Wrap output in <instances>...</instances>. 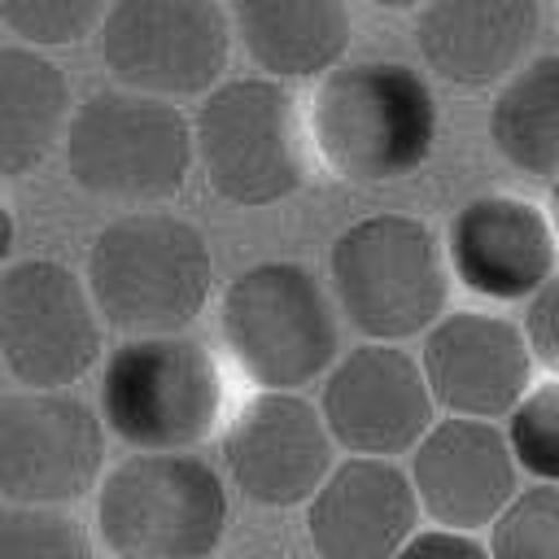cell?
<instances>
[{
  "instance_id": "19",
  "label": "cell",
  "mask_w": 559,
  "mask_h": 559,
  "mask_svg": "<svg viewBox=\"0 0 559 559\" xmlns=\"http://www.w3.org/2000/svg\"><path fill=\"white\" fill-rule=\"evenodd\" d=\"M236 44L271 79H323L354 39L349 0H227Z\"/></svg>"
},
{
  "instance_id": "12",
  "label": "cell",
  "mask_w": 559,
  "mask_h": 559,
  "mask_svg": "<svg viewBox=\"0 0 559 559\" xmlns=\"http://www.w3.org/2000/svg\"><path fill=\"white\" fill-rule=\"evenodd\" d=\"M328 432L349 454H411L437 424V397L424 362L397 349V341H362L345 349L319 389Z\"/></svg>"
},
{
  "instance_id": "8",
  "label": "cell",
  "mask_w": 559,
  "mask_h": 559,
  "mask_svg": "<svg viewBox=\"0 0 559 559\" xmlns=\"http://www.w3.org/2000/svg\"><path fill=\"white\" fill-rule=\"evenodd\" d=\"M100 419L131 450H192L223 419V376L214 354L183 336H127L105 358Z\"/></svg>"
},
{
  "instance_id": "18",
  "label": "cell",
  "mask_w": 559,
  "mask_h": 559,
  "mask_svg": "<svg viewBox=\"0 0 559 559\" xmlns=\"http://www.w3.org/2000/svg\"><path fill=\"white\" fill-rule=\"evenodd\" d=\"M537 31V0H424L415 9L419 61L463 92L511 79L528 61Z\"/></svg>"
},
{
  "instance_id": "13",
  "label": "cell",
  "mask_w": 559,
  "mask_h": 559,
  "mask_svg": "<svg viewBox=\"0 0 559 559\" xmlns=\"http://www.w3.org/2000/svg\"><path fill=\"white\" fill-rule=\"evenodd\" d=\"M231 485L258 507H301L336 467V437L301 389H258L223 432Z\"/></svg>"
},
{
  "instance_id": "5",
  "label": "cell",
  "mask_w": 559,
  "mask_h": 559,
  "mask_svg": "<svg viewBox=\"0 0 559 559\" xmlns=\"http://www.w3.org/2000/svg\"><path fill=\"white\" fill-rule=\"evenodd\" d=\"M328 288L354 332L367 341H406L445 314V249L424 218L367 214L332 240Z\"/></svg>"
},
{
  "instance_id": "29",
  "label": "cell",
  "mask_w": 559,
  "mask_h": 559,
  "mask_svg": "<svg viewBox=\"0 0 559 559\" xmlns=\"http://www.w3.org/2000/svg\"><path fill=\"white\" fill-rule=\"evenodd\" d=\"M367 4H376V9H389V13H406V9H419L424 0H367Z\"/></svg>"
},
{
  "instance_id": "30",
  "label": "cell",
  "mask_w": 559,
  "mask_h": 559,
  "mask_svg": "<svg viewBox=\"0 0 559 559\" xmlns=\"http://www.w3.org/2000/svg\"><path fill=\"white\" fill-rule=\"evenodd\" d=\"M555 4H559V0H555Z\"/></svg>"
},
{
  "instance_id": "6",
  "label": "cell",
  "mask_w": 559,
  "mask_h": 559,
  "mask_svg": "<svg viewBox=\"0 0 559 559\" xmlns=\"http://www.w3.org/2000/svg\"><path fill=\"white\" fill-rule=\"evenodd\" d=\"M336 297L301 262H253L227 280L218 332L258 389H306L341 358Z\"/></svg>"
},
{
  "instance_id": "26",
  "label": "cell",
  "mask_w": 559,
  "mask_h": 559,
  "mask_svg": "<svg viewBox=\"0 0 559 559\" xmlns=\"http://www.w3.org/2000/svg\"><path fill=\"white\" fill-rule=\"evenodd\" d=\"M524 336L533 345V358L559 376V275H550L524 306Z\"/></svg>"
},
{
  "instance_id": "20",
  "label": "cell",
  "mask_w": 559,
  "mask_h": 559,
  "mask_svg": "<svg viewBox=\"0 0 559 559\" xmlns=\"http://www.w3.org/2000/svg\"><path fill=\"white\" fill-rule=\"evenodd\" d=\"M74 118L66 70L35 44L9 39L0 48V170L17 179L66 144Z\"/></svg>"
},
{
  "instance_id": "9",
  "label": "cell",
  "mask_w": 559,
  "mask_h": 559,
  "mask_svg": "<svg viewBox=\"0 0 559 559\" xmlns=\"http://www.w3.org/2000/svg\"><path fill=\"white\" fill-rule=\"evenodd\" d=\"M231 39L227 0H114L96 31V57L118 87L201 100L223 83Z\"/></svg>"
},
{
  "instance_id": "15",
  "label": "cell",
  "mask_w": 559,
  "mask_h": 559,
  "mask_svg": "<svg viewBox=\"0 0 559 559\" xmlns=\"http://www.w3.org/2000/svg\"><path fill=\"white\" fill-rule=\"evenodd\" d=\"M411 480L419 507L441 528H489L520 493V463L507 428L493 419H437L411 450Z\"/></svg>"
},
{
  "instance_id": "22",
  "label": "cell",
  "mask_w": 559,
  "mask_h": 559,
  "mask_svg": "<svg viewBox=\"0 0 559 559\" xmlns=\"http://www.w3.org/2000/svg\"><path fill=\"white\" fill-rule=\"evenodd\" d=\"M493 559H559V485L537 480L520 489L489 524Z\"/></svg>"
},
{
  "instance_id": "27",
  "label": "cell",
  "mask_w": 559,
  "mask_h": 559,
  "mask_svg": "<svg viewBox=\"0 0 559 559\" xmlns=\"http://www.w3.org/2000/svg\"><path fill=\"white\" fill-rule=\"evenodd\" d=\"M393 559H493V555L463 528H424Z\"/></svg>"
},
{
  "instance_id": "11",
  "label": "cell",
  "mask_w": 559,
  "mask_h": 559,
  "mask_svg": "<svg viewBox=\"0 0 559 559\" xmlns=\"http://www.w3.org/2000/svg\"><path fill=\"white\" fill-rule=\"evenodd\" d=\"M105 428L70 389H9L0 397L4 502H79L100 485Z\"/></svg>"
},
{
  "instance_id": "7",
  "label": "cell",
  "mask_w": 559,
  "mask_h": 559,
  "mask_svg": "<svg viewBox=\"0 0 559 559\" xmlns=\"http://www.w3.org/2000/svg\"><path fill=\"white\" fill-rule=\"evenodd\" d=\"M227 515L223 476L188 450H135L96 485V533L118 559H210Z\"/></svg>"
},
{
  "instance_id": "23",
  "label": "cell",
  "mask_w": 559,
  "mask_h": 559,
  "mask_svg": "<svg viewBox=\"0 0 559 559\" xmlns=\"http://www.w3.org/2000/svg\"><path fill=\"white\" fill-rule=\"evenodd\" d=\"M0 559H92V537L61 507L9 502L0 515Z\"/></svg>"
},
{
  "instance_id": "14",
  "label": "cell",
  "mask_w": 559,
  "mask_h": 559,
  "mask_svg": "<svg viewBox=\"0 0 559 559\" xmlns=\"http://www.w3.org/2000/svg\"><path fill=\"white\" fill-rule=\"evenodd\" d=\"M437 406L467 419H507L533 389V345L524 328L480 310H445L419 345Z\"/></svg>"
},
{
  "instance_id": "21",
  "label": "cell",
  "mask_w": 559,
  "mask_h": 559,
  "mask_svg": "<svg viewBox=\"0 0 559 559\" xmlns=\"http://www.w3.org/2000/svg\"><path fill=\"white\" fill-rule=\"evenodd\" d=\"M489 140L520 175L559 179V52H537L498 83Z\"/></svg>"
},
{
  "instance_id": "28",
  "label": "cell",
  "mask_w": 559,
  "mask_h": 559,
  "mask_svg": "<svg viewBox=\"0 0 559 559\" xmlns=\"http://www.w3.org/2000/svg\"><path fill=\"white\" fill-rule=\"evenodd\" d=\"M546 214H550V227H555V240H559V179H550V197H546Z\"/></svg>"
},
{
  "instance_id": "2",
  "label": "cell",
  "mask_w": 559,
  "mask_h": 559,
  "mask_svg": "<svg viewBox=\"0 0 559 559\" xmlns=\"http://www.w3.org/2000/svg\"><path fill=\"white\" fill-rule=\"evenodd\" d=\"M83 280L109 328L127 336L183 332L210 301L214 253L183 214L140 205L92 236Z\"/></svg>"
},
{
  "instance_id": "3",
  "label": "cell",
  "mask_w": 559,
  "mask_h": 559,
  "mask_svg": "<svg viewBox=\"0 0 559 559\" xmlns=\"http://www.w3.org/2000/svg\"><path fill=\"white\" fill-rule=\"evenodd\" d=\"M192 135L210 192L240 210L284 201L310 175V118L284 79H223L201 96Z\"/></svg>"
},
{
  "instance_id": "4",
  "label": "cell",
  "mask_w": 559,
  "mask_h": 559,
  "mask_svg": "<svg viewBox=\"0 0 559 559\" xmlns=\"http://www.w3.org/2000/svg\"><path fill=\"white\" fill-rule=\"evenodd\" d=\"M66 175L96 201L157 205L183 192L197 162L192 118L162 96L100 87L74 105L66 127Z\"/></svg>"
},
{
  "instance_id": "1",
  "label": "cell",
  "mask_w": 559,
  "mask_h": 559,
  "mask_svg": "<svg viewBox=\"0 0 559 559\" xmlns=\"http://www.w3.org/2000/svg\"><path fill=\"white\" fill-rule=\"evenodd\" d=\"M306 118L319 162L349 183L406 179L437 144V100L428 79L389 57L332 66L314 83Z\"/></svg>"
},
{
  "instance_id": "24",
  "label": "cell",
  "mask_w": 559,
  "mask_h": 559,
  "mask_svg": "<svg viewBox=\"0 0 559 559\" xmlns=\"http://www.w3.org/2000/svg\"><path fill=\"white\" fill-rule=\"evenodd\" d=\"M114 0H0V22L35 48H66L100 31Z\"/></svg>"
},
{
  "instance_id": "25",
  "label": "cell",
  "mask_w": 559,
  "mask_h": 559,
  "mask_svg": "<svg viewBox=\"0 0 559 559\" xmlns=\"http://www.w3.org/2000/svg\"><path fill=\"white\" fill-rule=\"evenodd\" d=\"M507 441L528 476L559 485V376L520 397V406L507 415Z\"/></svg>"
},
{
  "instance_id": "16",
  "label": "cell",
  "mask_w": 559,
  "mask_h": 559,
  "mask_svg": "<svg viewBox=\"0 0 559 559\" xmlns=\"http://www.w3.org/2000/svg\"><path fill=\"white\" fill-rule=\"evenodd\" d=\"M445 258L463 288L489 301H528L559 262L550 214L524 197L489 192L454 210Z\"/></svg>"
},
{
  "instance_id": "10",
  "label": "cell",
  "mask_w": 559,
  "mask_h": 559,
  "mask_svg": "<svg viewBox=\"0 0 559 559\" xmlns=\"http://www.w3.org/2000/svg\"><path fill=\"white\" fill-rule=\"evenodd\" d=\"M100 306L52 258L9 262L0 275V358L22 389H70L100 358Z\"/></svg>"
},
{
  "instance_id": "17",
  "label": "cell",
  "mask_w": 559,
  "mask_h": 559,
  "mask_svg": "<svg viewBox=\"0 0 559 559\" xmlns=\"http://www.w3.org/2000/svg\"><path fill=\"white\" fill-rule=\"evenodd\" d=\"M419 493L393 459L349 454L306 502V537L319 559H393L419 528Z\"/></svg>"
}]
</instances>
